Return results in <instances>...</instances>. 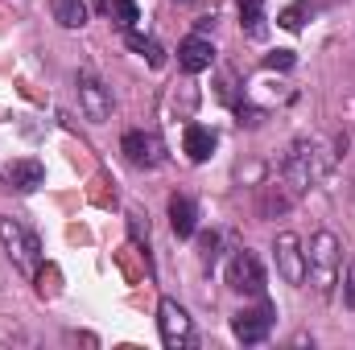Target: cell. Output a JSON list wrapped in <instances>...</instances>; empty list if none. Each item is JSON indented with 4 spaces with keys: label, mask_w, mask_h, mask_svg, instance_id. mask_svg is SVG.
<instances>
[{
    "label": "cell",
    "mask_w": 355,
    "mask_h": 350,
    "mask_svg": "<svg viewBox=\"0 0 355 350\" xmlns=\"http://www.w3.org/2000/svg\"><path fill=\"white\" fill-rule=\"evenodd\" d=\"M306 276L314 284L318 297H331V288L339 284V239L331 231H318L310 239V252H306Z\"/></svg>",
    "instance_id": "6da1fadb"
},
{
    "label": "cell",
    "mask_w": 355,
    "mask_h": 350,
    "mask_svg": "<svg viewBox=\"0 0 355 350\" xmlns=\"http://www.w3.org/2000/svg\"><path fill=\"white\" fill-rule=\"evenodd\" d=\"M327 169V161L318 157V145L314 140H293L289 145V153H285V161H281V181L289 185V194L297 198V194H306L318 174Z\"/></svg>",
    "instance_id": "7a4b0ae2"
},
{
    "label": "cell",
    "mask_w": 355,
    "mask_h": 350,
    "mask_svg": "<svg viewBox=\"0 0 355 350\" xmlns=\"http://www.w3.org/2000/svg\"><path fill=\"white\" fill-rule=\"evenodd\" d=\"M0 243H4V252H8V260L17 264L25 276H37V264H42L37 235H29L17 219H4V214H0Z\"/></svg>",
    "instance_id": "3957f363"
},
{
    "label": "cell",
    "mask_w": 355,
    "mask_h": 350,
    "mask_svg": "<svg viewBox=\"0 0 355 350\" xmlns=\"http://www.w3.org/2000/svg\"><path fill=\"white\" fill-rule=\"evenodd\" d=\"M157 326H162V342L170 350L194 347V322H190V313L178 301H170V297L157 305Z\"/></svg>",
    "instance_id": "277c9868"
},
{
    "label": "cell",
    "mask_w": 355,
    "mask_h": 350,
    "mask_svg": "<svg viewBox=\"0 0 355 350\" xmlns=\"http://www.w3.org/2000/svg\"><path fill=\"white\" fill-rule=\"evenodd\" d=\"M272 252H277V272L285 284H306V252H302V239L293 231H281Z\"/></svg>",
    "instance_id": "5b68a950"
},
{
    "label": "cell",
    "mask_w": 355,
    "mask_h": 350,
    "mask_svg": "<svg viewBox=\"0 0 355 350\" xmlns=\"http://www.w3.org/2000/svg\"><path fill=\"white\" fill-rule=\"evenodd\" d=\"M227 284L236 293H248V297H261L265 293V268L252 252H236L227 264Z\"/></svg>",
    "instance_id": "8992f818"
},
{
    "label": "cell",
    "mask_w": 355,
    "mask_h": 350,
    "mask_svg": "<svg viewBox=\"0 0 355 350\" xmlns=\"http://www.w3.org/2000/svg\"><path fill=\"white\" fill-rule=\"evenodd\" d=\"M75 87H79V107H83V116H87V120H95V124L112 120V91L103 87L95 75H79V79H75Z\"/></svg>",
    "instance_id": "52a82bcc"
},
{
    "label": "cell",
    "mask_w": 355,
    "mask_h": 350,
    "mask_svg": "<svg viewBox=\"0 0 355 350\" xmlns=\"http://www.w3.org/2000/svg\"><path fill=\"white\" fill-rule=\"evenodd\" d=\"M268 330H272V309H268V305H257V309H240V313L232 317V334H236L240 342H248V347L265 342Z\"/></svg>",
    "instance_id": "ba28073f"
},
{
    "label": "cell",
    "mask_w": 355,
    "mask_h": 350,
    "mask_svg": "<svg viewBox=\"0 0 355 350\" xmlns=\"http://www.w3.org/2000/svg\"><path fill=\"white\" fill-rule=\"evenodd\" d=\"M211 62H215V50H211L207 37L190 33V37L178 46V66H182L186 75H202V71H211Z\"/></svg>",
    "instance_id": "9c48e42d"
},
{
    "label": "cell",
    "mask_w": 355,
    "mask_h": 350,
    "mask_svg": "<svg viewBox=\"0 0 355 350\" xmlns=\"http://www.w3.org/2000/svg\"><path fill=\"white\" fill-rule=\"evenodd\" d=\"M120 149H124V157H128L137 169H153V165L162 161V145H157V136H145V132H124Z\"/></svg>",
    "instance_id": "30bf717a"
},
{
    "label": "cell",
    "mask_w": 355,
    "mask_h": 350,
    "mask_svg": "<svg viewBox=\"0 0 355 350\" xmlns=\"http://www.w3.org/2000/svg\"><path fill=\"white\" fill-rule=\"evenodd\" d=\"M4 181H8L17 194H33V190L46 181V169H42V161H33V157H21V161H12V165L4 169Z\"/></svg>",
    "instance_id": "8fae6325"
},
{
    "label": "cell",
    "mask_w": 355,
    "mask_h": 350,
    "mask_svg": "<svg viewBox=\"0 0 355 350\" xmlns=\"http://www.w3.org/2000/svg\"><path fill=\"white\" fill-rule=\"evenodd\" d=\"M170 227H174L178 239H190V235H194V227H198V210H194L190 198H182V194L170 198Z\"/></svg>",
    "instance_id": "7c38bea8"
},
{
    "label": "cell",
    "mask_w": 355,
    "mask_h": 350,
    "mask_svg": "<svg viewBox=\"0 0 355 350\" xmlns=\"http://www.w3.org/2000/svg\"><path fill=\"white\" fill-rule=\"evenodd\" d=\"M182 145H186V157H190V161H207V157L215 153V132L202 128V124H186Z\"/></svg>",
    "instance_id": "4fadbf2b"
},
{
    "label": "cell",
    "mask_w": 355,
    "mask_h": 350,
    "mask_svg": "<svg viewBox=\"0 0 355 350\" xmlns=\"http://www.w3.org/2000/svg\"><path fill=\"white\" fill-rule=\"evenodd\" d=\"M50 12L62 29H83L87 25V4L83 0H50Z\"/></svg>",
    "instance_id": "5bb4252c"
},
{
    "label": "cell",
    "mask_w": 355,
    "mask_h": 350,
    "mask_svg": "<svg viewBox=\"0 0 355 350\" xmlns=\"http://www.w3.org/2000/svg\"><path fill=\"white\" fill-rule=\"evenodd\" d=\"M293 206V194H289V185L281 181V185H265V198H261V214L272 219V214H285Z\"/></svg>",
    "instance_id": "9a60e30c"
},
{
    "label": "cell",
    "mask_w": 355,
    "mask_h": 350,
    "mask_svg": "<svg viewBox=\"0 0 355 350\" xmlns=\"http://www.w3.org/2000/svg\"><path fill=\"white\" fill-rule=\"evenodd\" d=\"M103 8H107L112 25H116V29H124V33H128V29L141 21V8H137V0H107Z\"/></svg>",
    "instance_id": "2e32d148"
},
{
    "label": "cell",
    "mask_w": 355,
    "mask_h": 350,
    "mask_svg": "<svg viewBox=\"0 0 355 350\" xmlns=\"http://www.w3.org/2000/svg\"><path fill=\"white\" fill-rule=\"evenodd\" d=\"M124 42H128V46H132L137 54H145V58H149V66H162V62H166V54H162V46H157L153 37H145V33H137V29H128V33H124Z\"/></svg>",
    "instance_id": "e0dca14e"
},
{
    "label": "cell",
    "mask_w": 355,
    "mask_h": 350,
    "mask_svg": "<svg viewBox=\"0 0 355 350\" xmlns=\"http://www.w3.org/2000/svg\"><path fill=\"white\" fill-rule=\"evenodd\" d=\"M322 4H327V0H297L293 8H285V12H281V25H285V29H302V21H306V17H314Z\"/></svg>",
    "instance_id": "ac0fdd59"
},
{
    "label": "cell",
    "mask_w": 355,
    "mask_h": 350,
    "mask_svg": "<svg viewBox=\"0 0 355 350\" xmlns=\"http://www.w3.org/2000/svg\"><path fill=\"white\" fill-rule=\"evenodd\" d=\"M240 21H244V29L257 37V33H261V21H265V0H240Z\"/></svg>",
    "instance_id": "d6986e66"
},
{
    "label": "cell",
    "mask_w": 355,
    "mask_h": 350,
    "mask_svg": "<svg viewBox=\"0 0 355 350\" xmlns=\"http://www.w3.org/2000/svg\"><path fill=\"white\" fill-rule=\"evenodd\" d=\"M265 66L268 71H289V66H293V54H289V50H277V54L265 58Z\"/></svg>",
    "instance_id": "ffe728a7"
},
{
    "label": "cell",
    "mask_w": 355,
    "mask_h": 350,
    "mask_svg": "<svg viewBox=\"0 0 355 350\" xmlns=\"http://www.w3.org/2000/svg\"><path fill=\"white\" fill-rule=\"evenodd\" d=\"M236 111H240V124H261V120H265V111H257V107H248V103H240Z\"/></svg>",
    "instance_id": "44dd1931"
},
{
    "label": "cell",
    "mask_w": 355,
    "mask_h": 350,
    "mask_svg": "<svg viewBox=\"0 0 355 350\" xmlns=\"http://www.w3.org/2000/svg\"><path fill=\"white\" fill-rule=\"evenodd\" d=\"M347 305H355V268H352V276H347Z\"/></svg>",
    "instance_id": "7402d4cb"
}]
</instances>
